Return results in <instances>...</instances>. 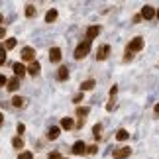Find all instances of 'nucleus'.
<instances>
[{
	"label": "nucleus",
	"mask_w": 159,
	"mask_h": 159,
	"mask_svg": "<svg viewBox=\"0 0 159 159\" xmlns=\"http://www.w3.org/2000/svg\"><path fill=\"white\" fill-rule=\"evenodd\" d=\"M49 59L53 61V63H59L61 61V49L59 47H51L49 49Z\"/></svg>",
	"instance_id": "9"
},
{
	"label": "nucleus",
	"mask_w": 159,
	"mask_h": 159,
	"mask_svg": "<svg viewBox=\"0 0 159 159\" xmlns=\"http://www.w3.org/2000/svg\"><path fill=\"white\" fill-rule=\"evenodd\" d=\"M2 38H4V30L0 28V39H2Z\"/></svg>",
	"instance_id": "32"
},
{
	"label": "nucleus",
	"mask_w": 159,
	"mask_h": 159,
	"mask_svg": "<svg viewBox=\"0 0 159 159\" xmlns=\"http://www.w3.org/2000/svg\"><path fill=\"white\" fill-rule=\"evenodd\" d=\"M108 51H110V47L108 45H102L100 49H98V53H96V59H98V61H104L108 57Z\"/></svg>",
	"instance_id": "12"
},
{
	"label": "nucleus",
	"mask_w": 159,
	"mask_h": 159,
	"mask_svg": "<svg viewBox=\"0 0 159 159\" xmlns=\"http://www.w3.org/2000/svg\"><path fill=\"white\" fill-rule=\"evenodd\" d=\"M12 69H14V75H16L18 79L26 75V67H24L22 63H14V67H12Z\"/></svg>",
	"instance_id": "10"
},
{
	"label": "nucleus",
	"mask_w": 159,
	"mask_h": 159,
	"mask_svg": "<svg viewBox=\"0 0 159 159\" xmlns=\"http://www.w3.org/2000/svg\"><path fill=\"white\" fill-rule=\"evenodd\" d=\"M6 89H8L10 93H16V90L20 89V79H18V77H14V79H10V81L6 83Z\"/></svg>",
	"instance_id": "6"
},
{
	"label": "nucleus",
	"mask_w": 159,
	"mask_h": 159,
	"mask_svg": "<svg viewBox=\"0 0 159 159\" xmlns=\"http://www.w3.org/2000/svg\"><path fill=\"white\" fill-rule=\"evenodd\" d=\"M39 69H41V65L38 63V61H32V63L28 65L26 73H30V75H32V77H35V75H39Z\"/></svg>",
	"instance_id": "5"
},
{
	"label": "nucleus",
	"mask_w": 159,
	"mask_h": 159,
	"mask_svg": "<svg viewBox=\"0 0 159 159\" xmlns=\"http://www.w3.org/2000/svg\"><path fill=\"white\" fill-rule=\"evenodd\" d=\"M6 63V49L4 47H0V65Z\"/></svg>",
	"instance_id": "23"
},
{
	"label": "nucleus",
	"mask_w": 159,
	"mask_h": 159,
	"mask_svg": "<svg viewBox=\"0 0 159 159\" xmlns=\"http://www.w3.org/2000/svg\"><path fill=\"white\" fill-rule=\"evenodd\" d=\"M57 75H59V79H61V81H65V79H67V77H69V71H67V67H61V69H59V73H57Z\"/></svg>",
	"instance_id": "20"
},
{
	"label": "nucleus",
	"mask_w": 159,
	"mask_h": 159,
	"mask_svg": "<svg viewBox=\"0 0 159 159\" xmlns=\"http://www.w3.org/2000/svg\"><path fill=\"white\" fill-rule=\"evenodd\" d=\"M83 98H84V96H83V94H77V96H75V98H73V102H75V104H79V102H81Z\"/></svg>",
	"instance_id": "31"
},
{
	"label": "nucleus",
	"mask_w": 159,
	"mask_h": 159,
	"mask_svg": "<svg viewBox=\"0 0 159 159\" xmlns=\"http://www.w3.org/2000/svg\"><path fill=\"white\" fill-rule=\"evenodd\" d=\"M155 18H157V20H159V10H155Z\"/></svg>",
	"instance_id": "34"
},
{
	"label": "nucleus",
	"mask_w": 159,
	"mask_h": 159,
	"mask_svg": "<svg viewBox=\"0 0 159 159\" xmlns=\"http://www.w3.org/2000/svg\"><path fill=\"white\" fill-rule=\"evenodd\" d=\"M89 51H90V41L87 39V41H83V43L77 45V49H75V59H84V57L89 55Z\"/></svg>",
	"instance_id": "1"
},
{
	"label": "nucleus",
	"mask_w": 159,
	"mask_h": 159,
	"mask_svg": "<svg viewBox=\"0 0 159 159\" xmlns=\"http://www.w3.org/2000/svg\"><path fill=\"white\" fill-rule=\"evenodd\" d=\"M49 159H63V155L57 153V151H53V153H49Z\"/></svg>",
	"instance_id": "28"
},
{
	"label": "nucleus",
	"mask_w": 159,
	"mask_h": 159,
	"mask_svg": "<svg viewBox=\"0 0 159 159\" xmlns=\"http://www.w3.org/2000/svg\"><path fill=\"white\" fill-rule=\"evenodd\" d=\"M34 57H35V49H34V47H24V49H22V59L24 61L32 63Z\"/></svg>",
	"instance_id": "4"
},
{
	"label": "nucleus",
	"mask_w": 159,
	"mask_h": 159,
	"mask_svg": "<svg viewBox=\"0 0 159 159\" xmlns=\"http://www.w3.org/2000/svg\"><path fill=\"white\" fill-rule=\"evenodd\" d=\"M81 89H83V90H93V89H94V81H93V79L84 81V83L81 84Z\"/></svg>",
	"instance_id": "18"
},
{
	"label": "nucleus",
	"mask_w": 159,
	"mask_h": 159,
	"mask_svg": "<svg viewBox=\"0 0 159 159\" xmlns=\"http://www.w3.org/2000/svg\"><path fill=\"white\" fill-rule=\"evenodd\" d=\"M98 34H100V28H98V26H90V28L87 30V38H89V41H90V39H94Z\"/></svg>",
	"instance_id": "11"
},
{
	"label": "nucleus",
	"mask_w": 159,
	"mask_h": 159,
	"mask_svg": "<svg viewBox=\"0 0 159 159\" xmlns=\"http://www.w3.org/2000/svg\"><path fill=\"white\" fill-rule=\"evenodd\" d=\"M2 20H4V18H2V14H0V22H2Z\"/></svg>",
	"instance_id": "36"
},
{
	"label": "nucleus",
	"mask_w": 159,
	"mask_h": 159,
	"mask_svg": "<svg viewBox=\"0 0 159 159\" xmlns=\"http://www.w3.org/2000/svg\"><path fill=\"white\" fill-rule=\"evenodd\" d=\"M24 104H26V100H24L22 96H14V98H12V106H16V108H22Z\"/></svg>",
	"instance_id": "17"
},
{
	"label": "nucleus",
	"mask_w": 159,
	"mask_h": 159,
	"mask_svg": "<svg viewBox=\"0 0 159 159\" xmlns=\"http://www.w3.org/2000/svg\"><path fill=\"white\" fill-rule=\"evenodd\" d=\"M100 132H102V124H96V126H94V136L100 138Z\"/></svg>",
	"instance_id": "25"
},
{
	"label": "nucleus",
	"mask_w": 159,
	"mask_h": 159,
	"mask_svg": "<svg viewBox=\"0 0 159 159\" xmlns=\"http://www.w3.org/2000/svg\"><path fill=\"white\" fill-rule=\"evenodd\" d=\"M73 153L75 155H84L87 153V145H84L83 142H77L75 145H73Z\"/></svg>",
	"instance_id": "8"
},
{
	"label": "nucleus",
	"mask_w": 159,
	"mask_h": 159,
	"mask_svg": "<svg viewBox=\"0 0 159 159\" xmlns=\"http://www.w3.org/2000/svg\"><path fill=\"white\" fill-rule=\"evenodd\" d=\"M2 120H4V118H2V114H0V124H2Z\"/></svg>",
	"instance_id": "35"
},
{
	"label": "nucleus",
	"mask_w": 159,
	"mask_h": 159,
	"mask_svg": "<svg viewBox=\"0 0 159 159\" xmlns=\"http://www.w3.org/2000/svg\"><path fill=\"white\" fill-rule=\"evenodd\" d=\"M18 159H34V155H32V151H22Z\"/></svg>",
	"instance_id": "22"
},
{
	"label": "nucleus",
	"mask_w": 159,
	"mask_h": 159,
	"mask_svg": "<svg viewBox=\"0 0 159 159\" xmlns=\"http://www.w3.org/2000/svg\"><path fill=\"white\" fill-rule=\"evenodd\" d=\"M77 114H79V116H83V118H84V116L89 114V108H79V110H77Z\"/></svg>",
	"instance_id": "26"
},
{
	"label": "nucleus",
	"mask_w": 159,
	"mask_h": 159,
	"mask_svg": "<svg viewBox=\"0 0 159 159\" xmlns=\"http://www.w3.org/2000/svg\"><path fill=\"white\" fill-rule=\"evenodd\" d=\"M155 114L159 116V104H155Z\"/></svg>",
	"instance_id": "33"
},
{
	"label": "nucleus",
	"mask_w": 159,
	"mask_h": 159,
	"mask_svg": "<svg viewBox=\"0 0 159 159\" xmlns=\"http://www.w3.org/2000/svg\"><path fill=\"white\" fill-rule=\"evenodd\" d=\"M6 83H8V79H6L4 75H0V87H6Z\"/></svg>",
	"instance_id": "29"
},
{
	"label": "nucleus",
	"mask_w": 159,
	"mask_h": 159,
	"mask_svg": "<svg viewBox=\"0 0 159 159\" xmlns=\"http://www.w3.org/2000/svg\"><path fill=\"white\" fill-rule=\"evenodd\" d=\"M130 153H132V149H130V148H120V149H116V151H114V159H126Z\"/></svg>",
	"instance_id": "7"
},
{
	"label": "nucleus",
	"mask_w": 159,
	"mask_h": 159,
	"mask_svg": "<svg viewBox=\"0 0 159 159\" xmlns=\"http://www.w3.org/2000/svg\"><path fill=\"white\" fill-rule=\"evenodd\" d=\"M59 134H61L59 128H49V132H47V138H49V139H57Z\"/></svg>",
	"instance_id": "16"
},
{
	"label": "nucleus",
	"mask_w": 159,
	"mask_h": 159,
	"mask_svg": "<svg viewBox=\"0 0 159 159\" xmlns=\"http://www.w3.org/2000/svg\"><path fill=\"white\" fill-rule=\"evenodd\" d=\"M55 20H57V10H55V8H51L49 12H47V14H45V22H55Z\"/></svg>",
	"instance_id": "14"
},
{
	"label": "nucleus",
	"mask_w": 159,
	"mask_h": 159,
	"mask_svg": "<svg viewBox=\"0 0 159 159\" xmlns=\"http://www.w3.org/2000/svg\"><path fill=\"white\" fill-rule=\"evenodd\" d=\"M139 18H143V20H153V18H155V8H153V6H143Z\"/></svg>",
	"instance_id": "3"
},
{
	"label": "nucleus",
	"mask_w": 159,
	"mask_h": 159,
	"mask_svg": "<svg viewBox=\"0 0 159 159\" xmlns=\"http://www.w3.org/2000/svg\"><path fill=\"white\" fill-rule=\"evenodd\" d=\"M128 138H130V134H128L126 130H118V132H116V139H118V142H126Z\"/></svg>",
	"instance_id": "15"
},
{
	"label": "nucleus",
	"mask_w": 159,
	"mask_h": 159,
	"mask_svg": "<svg viewBox=\"0 0 159 159\" xmlns=\"http://www.w3.org/2000/svg\"><path fill=\"white\" fill-rule=\"evenodd\" d=\"M34 14H35V8H34V6H28V8H26V16L32 18Z\"/></svg>",
	"instance_id": "24"
},
{
	"label": "nucleus",
	"mask_w": 159,
	"mask_h": 159,
	"mask_svg": "<svg viewBox=\"0 0 159 159\" xmlns=\"http://www.w3.org/2000/svg\"><path fill=\"white\" fill-rule=\"evenodd\" d=\"M14 47H16V39H14V38L6 39V43H4V49H14Z\"/></svg>",
	"instance_id": "19"
},
{
	"label": "nucleus",
	"mask_w": 159,
	"mask_h": 159,
	"mask_svg": "<svg viewBox=\"0 0 159 159\" xmlns=\"http://www.w3.org/2000/svg\"><path fill=\"white\" fill-rule=\"evenodd\" d=\"M96 151H98V148H96V145H90V148H87V153H96Z\"/></svg>",
	"instance_id": "27"
},
{
	"label": "nucleus",
	"mask_w": 159,
	"mask_h": 159,
	"mask_svg": "<svg viewBox=\"0 0 159 159\" xmlns=\"http://www.w3.org/2000/svg\"><path fill=\"white\" fill-rule=\"evenodd\" d=\"M24 132H26V126H24V124H18V134H20V136H22Z\"/></svg>",
	"instance_id": "30"
},
{
	"label": "nucleus",
	"mask_w": 159,
	"mask_h": 159,
	"mask_svg": "<svg viewBox=\"0 0 159 159\" xmlns=\"http://www.w3.org/2000/svg\"><path fill=\"white\" fill-rule=\"evenodd\" d=\"M12 145H14L16 149H22V148H24V142H22V138H14V139H12Z\"/></svg>",
	"instance_id": "21"
},
{
	"label": "nucleus",
	"mask_w": 159,
	"mask_h": 159,
	"mask_svg": "<svg viewBox=\"0 0 159 159\" xmlns=\"http://www.w3.org/2000/svg\"><path fill=\"white\" fill-rule=\"evenodd\" d=\"M142 49H143V39L142 38H134L130 43H128V51H130L132 55L138 53V51H142Z\"/></svg>",
	"instance_id": "2"
},
{
	"label": "nucleus",
	"mask_w": 159,
	"mask_h": 159,
	"mask_svg": "<svg viewBox=\"0 0 159 159\" xmlns=\"http://www.w3.org/2000/svg\"><path fill=\"white\" fill-rule=\"evenodd\" d=\"M73 126H75L73 118H63L61 120V128H63V130H73Z\"/></svg>",
	"instance_id": "13"
}]
</instances>
